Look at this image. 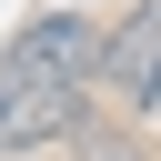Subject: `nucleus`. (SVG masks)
I'll list each match as a JSON object with an SVG mask.
<instances>
[{
  "label": "nucleus",
  "instance_id": "f257e3e1",
  "mask_svg": "<svg viewBox=\"0 0 161 161\" xmlns=\"http://www.w3.org/2000/svg\"><path fill=\"white\" fill-rule=\"evenodd\" d=\"M60 131H80V80H50V70L0 60V151H40Z\"/></svg>",
  "mask_w": 161,
  "mask_h": 161
},
{
  "label": "nucleus",
  "instance_id": "f03ea898",
  "mask_svg": "<svg viewBox=\"0 0 161 161\" xmlns=\"http://www.w3.org/2000/svg\"><path fill=\"white\" fill-rule=\"evenodd\" d=\"M101 50H111V30L101 20H80V10H50V20H20L10 30V50L0 60H20V70H50V80H101Z\"/></svg>",
  "mask_w": 161,
  "mask_h": 161
},
{
  "label": "nucleus",
  "instance_id": "7ed1b4c3",
  "mask_svg": "<svg viewBox=\"0 0 161 161\" xmlns=\"http://www.w3.org/2000/svg\"><path fill=\"white\" fill-rule=\"evenodd\" d=\"M101 91H111V101H131V111H151V101H161V0H151V10H131V20H111Z\"/></svg>",
  "mask_w": 161,
  "mask_h": 161
},
{
  "label": "nucleus",
  "instance_id": "20e7f679",
  "mask_svg": "<svg viewBox=\"0 0 161 161\" xmlns=\"http://www.w3.org/2000/svg\"><path fill=\"white\" fill-rule=\"evenodd\" d=\"M91 161H131V141H91Z\"/></svg>",
  "mask_w": 161,
  "mask_h": 161
}]
</instances>
